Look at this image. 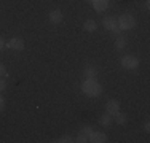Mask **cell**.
<instances>
[{"instance_id": "44dd1931", "label": "cell", "mask_w": 150, "mask_h": 143, "mask_svg": "<svg viewBox=\"0 0 150 143\" xmlns=\"http://www.w3.org/2000/svg\"><path fill=\"white\" fill-rule=\"evenodd\" d=\"M2 46H3V40L0 38V49H2Z\"/></svg>"}, {"instance_id": "2e32d148", "label": "cell", "mask_w": 150, "mask_h": 143, "mask_svg": "<svg viewBox=\"0 0 150 143\" xmlns=\"http://www.w3.org/2000/svg\"><path fill=\"white\" fill-rule=\"evenodd\" d=\"M59 142H61V143H70V142H74V138H72V137H69V135H64V137L61 138Z\"/></svg>"}, {"instance_id": "7a4b0ae2", "label": "cell", "mask_w": 150, "mask_h": 143, "mask_svg": "<svg viewBox=\"0 0 150 143\" xmlns=\"http://www.w3.org/2000/svg\"><path fill=\"white\" fill-rule=\"evenodd\" d=\"M83 92L88 95H99L101 94V88H99V84L94 83V81H86V83L83 84Z\"/></svg>"}, {"instance_id": "5b68a950", "label": "cell", "mask_w": 150, "mask_h": 143, "mask_svg": "<svg viewBox=\"0 0 150 143\" xmlns=\"http://www.w3.org/2000/svg\"><path fill=\"white\" fill-rule=\"evenodd\" d=\"M6 46H8V48H11V49H15V51H21V49H24V41H23V38L15 37V38H11V40H10V43Z\"/></svg>"}, {"instance_id": "ffe728a7", "label": "cell", "mask_w": 150, "mask_h": 143, "mask_svg": "<svg viewBox=\"0 0 150 143\" xmlns=\"http://www.w3.org/2000/svg\"><path fill=\"white\" fill-rule=\"evenodd\" d=\"M144 129H145V132H149V130H150V126H149V123H145V124H144Z\"/></svg>"}, {"instance_id": "52a82bcc", "label": "cell", "mask_w": 150, "mask_h": 143, "mask_svg": "<svg viewBox=\"0 0 150 143\" xmlns=\"http://www.w3.org/2000/svg\"><path fill=\"white\" fill-rule=\"evenodd\" d=\"M91 127H85V129H81V132L78 134V137H77V142H88L90 140V137H91Z\"/></svg>"}, {"instance_id": "7c38bea8", "label": "cell", "mask_w": 150, "mask_h": 143, "mask_svg": "<svg viewBox=\"0 0 150 143\" xmlns=\"http://www.w3.org/2000/svg\"><path fill=\"white\" fill-rule=\"evenodd\" d=\"M99 123H101L102 126H109V124L112 123V114H109V113H107V114H102L101 119H99Z\"/></svg>"}, {"instance_id": "6da1fadb", "label": "cell", "mask_w": 150, "mask_h": 143, "mask_svg": "<svg viewBox=\"0 0 150 143\" xmlns=\"http://www.w3.org/2000/svg\"><path fill=\"white\" fill-rule=\"evenodd\" d=\"M117 22H118V26H120L118 29H123V30H129V29H133L136 26V19L131 14H121Z\"/></svg>"}, {"instance_id": "8fae6325", "label": "cell", "mask_w": 150, "mask_h": 143, "mask_svg": "<svg viewBox=\"0 0 150 143\" xmlns=\"http://www.w3.org/2000/svg\"><path fill=\"white\" fill-rule=\"evenodd\" d=\"M83 29L86 32H94L96 30V22L93 19H88V21H85V24H83Z\"/></svg>"}, {"instance_id": "8992f818", "label": "cell", "mask_w": 150, "mask_h": 143, "mask_svg": "<svg viewBox=\"0 0 150 143\" xmlns=\"http://www.w3.org/2000/svg\"><path fill=\"white\" fill-rule=\"evenodd\" d=\"M105 110H107V113L109 114H117L120 111V103L117 102V100H109V102H107V105H105Z\"/></svg>"}, {"instance_id": "30bf717a", "label": "cell", "mask_w": 150, "mask_h": 143, "mask_svg": "<svg viewBox=\"0 0 150 143\" xmlns=\"http://www.w3.org/2000/svg\"><path fill=\"white\" fill-rule=\"evenodd\" d=\"M91 2H93V6L98 11H104L107 8V0H91Z\"/></svg>"}, {"instance_id": "3957f363", "label": "cell", "mask_w": 150, "mask_h": 143, "mask_svg": "<svg viewBox=\"0 0 150 143\" xmlns=\"http://www.w3.org/2000/svg\"><path fill=\"white\" fill-rule=\"evenodd\" d=\"M121 65H123L125 69H136V67L139 65V60H137V57H134V56H125L123 59H121Z\"/></svg>"}, {"instance_id": "9a60e30c", "label": "cell", "mask_w": 150, "mask_h": 143, "mask_svg": "<svg viewBox=\"0 0 150 143\" xmlns=\"http://www.w3.org/2000/svg\"><path fill=\"white\" fill-rule=\"evenodd\" d=\"M94 75H96V69H94V67H86V70H85V76L93 78Z\"/></svg>"}, {"instance_id": "d6986e66", "label": "cell", "mask_w": 150, "mask_h": 143, "mask_svg": "<svg viewBox=\"0 0 150 143\" xmlns=\"http://www.w3.org/2000/svg\"><path fill=\"white\" fill-rule=\"evenodd\" d=\"M5 86H6V84H5V81H3V80H0V92H2L3 89H5Z\"/></svg>"}, {"instance_id": "ba28073f", "label": "cell", "mask_w": 150, "mask_h": 143, "mask_svg": "<svg viewBox=\"0 0 150 143\" xmlns=\"http://www.w3.org/2000/svg\"><path fill=\"white\" fill-rule=\"evenodd\" d=\"M62 13L59 11V10H54V11L50 13V21H51V24H61L62 22Z\"/></svg>"}, {"instance_id": "e0dca14e", "label": "cell", "mask_w": 150, "mask_h": 143, "mask_svg": "<svg viewBox=\"0 0 150 143\" xmlns=\"http://www.w3.org/2000/svg\"><path fill=\"white\" fill-rule=\"evenodd\" d=\"M3 76H6V69L3 64H0V78H3Z\"/></svg>"}, {"instance_id": "277c9868", "label": "cell", "mask_w": 150, "mask_h": 143, "mask_svg": "<svg viewBox=\"0 0 150 143\" xmlns=\"http://www.w3.org/2000/svg\"><path fill=\"white\" fill-rule=\"evenodd\" d=\"M102 24H104V27L107 30H112V32H118V22H117L115 18L112 16H105L104 21H102Z\"/></svg>"}, {"instance_id": "ac0fdd59", "label": "cell", "mask_w": 150, "mask_h": 143, "mask_svg": "<svg viewBox=\"0 0 150 143\" xmlns=\"http://www.w3.org/2000/svg\"><path fill=\"white\" fill-rule=\"evenodd\" d=\"M3 108H5V100H3V97L0 95V111H2Z\"/></svg>"}, {"instance_id": "9c48e42d", "label": "cell", "mask_w": 150, "mask_h": 143, "mask_svg": "<svg viewBox=\"0 0 150 143\" xmlns=\"http://www.w3.org/2000/svg\"><path fill=\"white\" fill-rule=\"evenodd\" d=\"M90 142H94V143H102V142H105V134H102V132H94V134H91Z\"/></svg>"}, {"instance_id": "5bb4252c", "label": "cell", "mask_w": 150, "mask_h": 143, "mask_svg": "<svg viewBox=\"0 0 150 143\" xmlns=\"http://www.w3.org/2000/svg\"><path fill=\"white\" fill-rule=\"evenodd\" d=\"M113 116H115V123L117 124H125V123H126V116H125V114H121L120 111L117 113V114H113Z\"/></svg>"}, {"instance_id": "4fadbf2b", "label": "cell", "mask_w": 150, "mask_h": 143, "mask_svg": "<svg viewBox=\"0 0 150 143\" xmlns=\"http://www.w3.org/2000/svg\"><path fill=\"white\" fill-rule=\"evenodd\" d=\"M125 46H126V40H125V37H118L115 40V49H123Z\"/></svg>"}]
</instances>
